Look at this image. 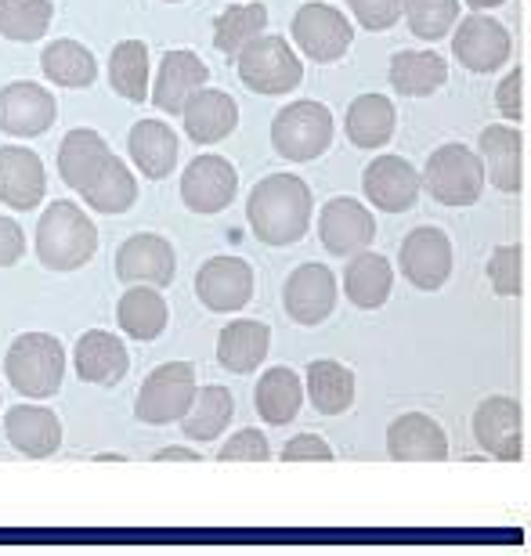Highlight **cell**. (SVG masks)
<instances>
[{"mask_svg":"<svg viewBox=\"0 0 531 556\" xmlns=\"http://www.w3.org/2000/svg\"><path fill=\"white\" fill-rule=\"evenodd\" d=\"M394 127H397V113L391 105V98L383 94H358L347 109V138L354 149H383L387 141L394 138Z\"/></svg>","mask_w":531,"mask_h":556,"instance_id":"1f68e13d","label":"cell"},{"mask_svg":"<svg viewBox=\"0 0 531 556\" xmlns=\"http://www.w3.org/2000/svg\"><path fill=\"white\" fill-rule=\"evenodd\" d=\"M8 383L26 397H54L65 376V348L48 332H22L4 358Z\"/></svg>","mask_w":531,"mask_h":556,"instance_id":"3957f363","label":"cell"},{"mask_svg":"<svg viewBox=\"0 0 531 556\" xmlns=\"http://www.w3.org/2000/svg\"><path fill=\"white\" fill-rule=\"evenodd\" d=\"M293 40L312 62H340L351 51L354 29L344 11L329 4H304L293 15Z\"/></svg>","mask_w":531,"mask_h":556,"instance_id":"30bf717a","label":"cell"},{"mask_svg":"<svg viewBox=\"0 0 531 556\" xmlns=\"http://www.w3.org/2000/svg\"><path fill=\"white\" fill-rule=\"evenodd\" d=\"M351 15L358 18V26H365L369 33H383L397 26L405 11V0H347Z\"/></svg>","mask_w":531,"mask_h":556,"instance_id":"ee69618b","label":"cell"},{"mask_svg":"<svg viewBox=\"0 0 531 556\" xmlns=\"http://www.w3.org/2000/svg\"><path fill=\"white\" fill-rule=\"evenodd\" d=\"M167 4H177V0H167Z\"/></svg>","mask_w":531,"mask_h":556,"instance_id":"f907efd6","label":"cell"},{"mask_svg":"<svg viewBox=\"0 0 531 556\" xmlns=\"http://www.w3.org/2000/svg\"><path fill=\"white\" fill-rule=\"evenodd\" d=\"M405 18L419 40H441L456 26L459 0H405Z\"/></svg>","mask_w":531,"mask_h":556,"instance_id":"60d3db41","label":"cell"},{"mask_svg":"<svg viewBox=\"0 0 531 556\" xmlns=\"http://www.w3.org/2000/svg\"><path fill=\"white\" fill-rule=\"evenodd\" d=\"M397 264H402V275L416 289L434 293L452 275V239L441 228H430V225L408 231L402 242V253H397Z\"/></svg>","mask_w":531,"mask_h":556,"instance_id":"4fadbf2b","label":"cell"},{"mask_svg":"<svg viewBox=\"0 0 531 556\" xmlns=\"http://www.w3.org/2000/svg\"><path fill=\"white\" fill-rule=\"evenodd\" d=\"M156 463H203V455L192 448H160Z\"/></svg>","mask_w":531,"mask_h":556,"instance_id":"c3c4849f","label":"cell"},{"mask_svg":"<svg viewBox=\"0 0 531 556\" xmlns=\"http://www.w3.org/2000/svg\"><path fill=\"white\" fill-rule=\"evenodd\" d=\"M312 188L296 174H268L261 185H253L246 199V220L253 236L268 247H293L312 228Z\"/></svg>","mask_w":531,"mask_h":556,"instance_id":"6da1fadb","label":"cell"},{"mask_svg":"<svg viewBox=\"0 0 531 556\" xmlns=\"http://www.w3.org/2000/svg\"><path fill=\"white\" fill-rule=\"evenodd\" d=\"M318 236H323V247L333 253V257H354V253L372 247L376 217L358 199H347V195L329 199L323 206V217H318Z\"/></svg>","mask_w":531,"mask_h":556,"instance_id":"2e32d148","label":"cell"},{"mask_svg":"<svg viewBox=\"0 0 531 556\" xmlns=\"http://www.w3.org/2000/svg\"><path fill=\"white\" fill-rule=\"evenodd\" d=\"M4 433L22 455L29 459H48L62 448V422L51 408L40 405H15L4 416Z\"/></svg>","mask_w":531,"mask_h":556,"instance_id":"d4e9b609","label":"cell"},{"mask_svg":"<svg viewBox=\"0 0 531 556\" xmlns=\"http://www.w3.org/2000/svg\"><path fill=\"white\" fill-rule=\"evenodd\" d=\"M98 228L69 199H59L37 220V257L48 271H76L94 257Z\"/></svg>","mask_w":531,"mask_h":556,"instance_id":"7a4b0ae2","label":"cell"},{"mask_svg":"<svg viewBox=\"0 0 531 556\" xmlns=\"http://www.w3.org/2000/svg\"><path fill=\"white\" fill-rule=\"evenodd\" d=\"M195 296L214 315L242 311L253 300V268L242 257H210L195 271Z\"/></svg>","mask_w":531,"mask_h":556,"instance_id":"7c38bea8","label":"cell"},{"mask_svg":"<svg viewBox=\"0 0 531 556\" xmlns=\"http://www.w3.org/2000/svg\"><path fill=\"white\" fill-rule=\"evenodd\" d=\"M473 441L481 444L492 459L521 463L524 459V408L506 394L484 397L473 413Z\"/></svg>","mask_w":531,"mask_h":556,"instance_id":"ba28073f","label":"cell"},{"mask_svg":"<svg viewBox=\"0 0 531 556\" xmlns=\"http://www.w3.org/2000/svg\"><path fill=\"white\" fill-rule=\"evenodd\" d=\"M73 362H76V376L94 387H116L130 369V354L124 348V340L105 329L84 332V337L76 340Z\"/></svg>","mask_w":531,"mask_h":556,"instance_id":"7402d4cb","label":"cell"},{"mask_svg":"<svg viewBox=\"0 0 531 556\" xmlns=\"http://www.w3.org/2000/svg\"><path fill=\"white\" fill-rule=\"evenodd\" d=\"M500 4H506V0H467L470 11H492V8H500Z\"/></svg>","mask_w":531,"mask_h":556,"instance_id":"681fc988","label":"cell"},{"mask_svg":"<svg viewBox=\"0 0 531 556\" xmlns=\"http://www.w3.org/2000/svg\"><path fill=\"white\" fill-rule=\"evenodd\" d=\"M271 144L282 160L307 163L333 144V113L323 102H293L271 119Z\"/></svg>","mask_w":531,"mask_h":556,"instance_id":"8992f818","label":"cell"},{"mask_svg":"<svg viewBox=\"0 0 531 556\" xmlns=\"http://www.w3.org/2000/svg\"><path fill=\"white\" fill-rule=\"evenodd\" d=\"M253 405H257V416L268 427H286V422L296 419L304 405V380L293 369H286V365H275V369H268L257 380Z\"/></svg>","mask_w":531,"mask_h":556,"instance_id":"f546056e","label":"cell"},{"mask_svg":"<svg viewBox=\"0 0 531 556\" xmlns=\"http://www.w3.org/2000/svg\"><path fill=\"white\" fill-rule=\"evenodd\" d=\"M239 62V80L257 94H290L304 80V65L296 59V51L286 43V37H261L250 40L246 48L236 54Z\"/></svg>","mask_w":531,"mask_h":556,"instance_id":"5b68a950","label":"cell"},{"mask_svg":"<svg viewBox=\"0 0 531 556\" xmlns=\"http://www.w3.org/2000/svg\"><path fill=\"white\" fill-rule=\"evenodd\" d=\"M109 144L105 138L98 135V130H69V135L62 138V149H59V174L62 181L76 188V192H84L87 185L94 181L98 174H102V166L109 163Z\"/></svg>","mask_w":531,"mask_h":556,"instance_id":"f1b7e54d","label":"cell"},{"mask_svg":"<svg viewBox=\"0 0 531 556\" xmlns=\"http://www.w3.org/2000/svg\"><path fill=\"white\" fill-rule=\"evenodd\" d=\"M489 282L500 296L524 293V247H495L489 257Z\"/></svg>","mask_w":531,"mask_h":556,"instance_id":"b9f144b4","label":"cell"},{"mask_svg":"<svg viewBox=\"0 0 531 556\" xmlns=\"http://www.w3.org/2000/svg\"><path fill=\"white\" fill-rule=\"evenodd\" d=\"M239 192V170L225 155H195L181 174V199L192 214H220Z\"/></svg>","mask_w":531,"mask_h":556,"instance_id":"8fae6325","label":"cell"},{"mask_svg":"<svg viewBox=\"0 0 531 556\" xmlns=\"http://www.w3.org/2000/svg\"><path fill=\"white\" fill-rule=\"evenodd\" d=\"M199 391L195 365L192 362H167L141 383L135 416L149 427H167V422H181V416L192 408Z\"/></svg>","mask_w":531,"mask_h":556,"instance_id":"52a82bcc","label":"cell"},{"mask_svg":"<svg viewBox=\"0 0 531 556\" xmlns=\"http://www.w3.org/2000/svg\"><path fill=\"white\" fill-rule=\"evenodd\" d=\"M84 203L91 210H98V214H109V217L127 214V210L138 203V181L119 155H109L102 174L84 188Z\"/></svg>","mask_w":531,"mask_h":556,"instance_id":"d590c367","label":"cell"},{"mask_svg":"<svg viewBox=\"0 0 531 556\" xmlns=\"http://www.w3.org/2000/svg\"><path fill=\"white\" fill-rule=\"evenodd\" d=\"M220 463H268L271 459V448H268V438L261 430H236L228 438V444H220L217 452Z\"/></svg>","mask_w":531,"mask_h":556,"instance_id":"7bdbcfd3","label":"cell"},{"mask_svg":"<svg viewBox=\"0 0 531 556\" xmlns=\"http://www.w3.org/2000/svg\"><path fill=\"white\" fill-rule=\"evenodd\" d=\"M419 185L438 199L441 206H473L484 192L481 155L467 144H441L419 174Z\"/></svg>","mask_w":531,"mask_h":556,"instance_id":"277c9868","label":"cell"},{"mask_svg":"<svg viewBox=\"0 0 531 556\" xmlns=\"http://www.w3.org/2000/svg\"><path fill=\"white\" fill-rule=\"evenodd\" d=\"M304 391L318 416H344L354 405V372L340 362L318 358L307 365Z\"/></svg>","mask_w":531,"mask_h":556,"instance_id":"836d02e7","label":"cell"},{"mask_svg":"<svg viewBox=\"0 0 531 556\" xmlns=\"http://www.w3.org/2000/svg\"><path fill=\"white\" fill-rule=\"evenodd\" d=\"M264 26H268V8L264 4H236V8L220 11L214 22V48L225 54V59H236L250 40L261 37Z\"/></svg>","mask_w":531,"mask_h":556,"instance_id":"f35d334b","label":"cell"},{"mask_svg":"<svg viewBox=\"0 0 531 556\" xmlns=\"http://www.w3.org/2000/svg\"><path fill=\"white\" fill-rule=\"evenodd\" d=\"M206 80H210V70L195 51H167L163 54V65H160V76H156V87H152L149 102L156 105L160 113L181 116L185 102L199 91V87H206Z\"/></svg>","mask_w":531,"mask_h":556,"instance_id":"44dd1931","label":"cell"},{"mask_svg":"<svg viewBox=\"0 0 531 556\" xmlns=\"http://www.w3.org/2000/svg\"><path fill=\"white\" fill-rule=\"evenodd\" d=\"M54 116H59L54 94L40 84L18 80L0 91V130L11 138H40L54 124Z\"/></svg>","mask_w":531,"mask_h":556,"instance_id":"ac0fdd59","label":"cell"},{"mask_svg":"<svg viewBox=\"0 0 531 556\" xmlns=\"http://www.w3.org/2000/svg\"><path fill=\"white\" fill-rule=\"evenodd\" d=\"M116 321L130 340L152 343L163 337L170 321V307L156 286H130L116 304Z\"/></svg>","mask_w":531,"mask_h":556,"instance_id":"4316f807","label":"cell"},{"mask_svg":"<svg viewBox=\"0 0 531 556\" xmlns=\"http://www.w3.org/2000/svg\"><path fill=\"white\" fill-rule=\"evenodd\" d=\"M387 455L394 463H445L448 433L438 419L423 413H405L387 427Z\"/></svg>","mask_w":531,"mask_h":556,"instance_id":"ffe728a7","label":"cell"},{"mask_svg":"<svg viewBox=\"0 0 531 556\" xmlns=\"http://www.w3.org/2000/svg\"><path fill=\"white\" fill-rule=\"evenodd\" d=\"M109 84L127 102H149V48L146 40H124L109 54Z\"/></svg>","mask_w":531,"mask_h":556,"instance_id":"8d00e7d4","label":"cell"},{"mask_svg":"<svg viewBox=\"0 0 531 556\" xmlns=\"http://www.w3.org/2000/svg\"><path fill=\"white\" fill-rule=\"evenodd\" d=\"M394 289V268L391 261L380 257V253H354L347 271H344V293L354 307L362 311H380L387 304V296H391Z\"/></svg>","mask_w":531,"mask_h":556,"instance_id":"4dcf8cb0","label":"cell"},{"mask_svg":"<svg viewBox=\"0 0 531 556\" xmlns=\"http://www.w3.org/2000/svg\"><path fill=\"white\" fill-rule=\"evenodd\" d=\"M181 119H185L188 138L195 144H217L239 127V105H236V98L225 91L199 87V91L185 102Z\"/></svg>","mask_w":531,"mask_h":556,"instance_id":"603a6c76","label":"cell"},{"mask_svg":"<svg viewBox=\"0 0 531 556\" xmlns=\"http://www.w3.org/2000/svg\"><path fill=\"white\" fill-rule=\"evenodd\" d=\"M419 170L402 155H376L362 174V192L365 199L383 210V214H402L413 210L419 199Z\"/></svg>","mask_w":531,"mask_h":556,"instance_id":"9a60e30c","label":"cell"},{"mask_svg":"<svg viewBox=\"0 0 531 556\" xmlns=\"http://www.w3.org/2000/svg\"><path fill=\"white\" fill-rule=\"evenodd\" d=\"M510 51H514L510 29H506L500 18L484 15V11H473V15L463 18L456 37H452V54H456L463 70H470V73L503 70Z\"/></svg>","mask_w":531,"mask_h":556,"instance_id":"9c48e42d","label":"cell"},{"mask_svg":"<svg viewBox=\"0 0 531 556\" xmlns=\"http://www.w3.org/2000/svg\"><path fill=\"white\" fill-rule=\"evenodd\" d=\"M48 174L37 152L8 144L0 149V203L11 210H33L43 199Z\"/></svg>","mask_w":531,"mask_h":556,"instance_id":"cb8c5ba5","label":"cell"},{"mask_svg":"<svg viewBox=\"0 0 531 556\" xmlns=\"http://www.w3.org/2000/svg\"><path fill=\"white\" fill-rule=\"evenodd\" d=\"M40 70L59 87H91L98 76L94 54L76 40H51L40 54Z\"/></svg>","mask_w":531,"mask_h":556,"instance_id":"74e56055","label":"cell"},{"mask_svg":"<svg viewBox=\"0 0 531 556\" xmlns=\"http://www.w3.org/2000/svg\"><path fill=\"white\" fill-rule=\"evenodd\" d=\"M282 463H333V448L318 433H296L293 441H286Z\"/></svg>","mask_w":531,"mask_h":556,"instance_id":"bcb514c9","label":"cell"},{"mask_svg":"<svg viewBox=\"0 0 531 556\" xmlns=\"http://www.w3.org/2000/svg\"><path fill=\"white\" fill-rule=\"evenodd\" d=\"M116 275L127 286H170L177 275V257L174 247L156 231H141L130 236L116 253Z\"/></svg>","mask_w":531,"mask_h":556,"instance_id":"e0dca14e","label":"cell"},{"mask_svg":"<svg viewBox=\"0 0 531 556\" xmlns=\"http://www.w3.org/2000/svg\"><path fill=\"white\" fill-rule=\"evenodd\" d=\"M127 152L149 181H163L177 166V135L160 119H141L130 127Z\"/></svg>","mask_w":531,"mask_h":556,"instance_id":"83f0119b","label":"cell"},{"mask_svg":"<svg viewBox=\"0 0 531 556\" xmlns=\"http://www.w3.org/2000/svg\"><path fill=\"white\" fill-rule=\"evenodd\" d=\"M448 80V62L438 51H397L391 59V87L402 98H427Z\"/></svg>","mask_w":531,"mask_h":556,"instance_id":"d6a6232c","label":"cell"},{"mask_svg":"<svg viewBox=\"0 0 531 556\" xmlns=\"http://www.w3.org/2000/svg\"><path fill=\"white\" fill-rule=\"evenodd\" d=\"M26 257V236L11 217H0V268H15Z\"/></svg>","mask_w":531,"mask_h":556,"instance_id":"7dc6e473","label":"cell"},{"mask_svg":"<svg viewBox=\"0 0 531 556\" xmlns=\"http://www.w3.org/2000/svg\"><path fill=\"white\" fill-rule=\"evenodd\" d=\"M481 166L484 181H492L500 192H524L528 177V144L524 135L514 127H489L481 135Z\"/></svg>","mask_w":531,"mask_h":556,"instance_id":"d6986e66","label":"cell"},{"mask_svg":"<svg viewBox=\"0 0 531 556\" xmlns=\"http://www.w3.org/2000/svg\"><path fill=\"white\" fill-rule=\"evenodd\" d=\"M51 15V0H0V37L15 43H33L48 33Z\"/></svg>","mask_w":531,"mask_h":556,"instance_id":"ab89813d","label":"cell"},{"mask_svg":"<svg viewBox=\"0 0 531 556\" xmlns=\"http://www.w3.org/2000/svg\"><path fill=\"white\" fill-rule=\"evenodd\" d=\"M282 304L296 326H323L337 307V275L326 264H301L286 278Z\"/></svg>","mask_w":531,"mask_h":556,"instance_id":"5bb4252c","label":"cell"},{"mask_svg":"<svg viewBox=\"0 0 531 556\" xmlns=\"http://www.w3.org/2000/svg\"><path fill=\"white\" fill-rule=\"evenodd\" d=\"M495 105H500V113L506 119H517V124H524L528 119V70L524 65H517V70L500 84V91H495Z\"/></svg>","mask_w":531,"mask_h":556,"instance_id":"f6af8a7d","label":"cell"},{"mask_svg":"<svg viewBox=\"0 0 531 556\" xmlns=\"http://www.w3.org/2000/svg\"><path fill=\"white\" fill-rule=\"evenodd\" d=\"M236 416V397L228 387H199L192 408L181 416V430L188 441H217Z\"/></svg>","mask_w":531,"mask_h":556,"instance_id":"e575fe53","label":"cell"},{"mask_svg":"<svg viewBox=\"0 0 531 556\" xmlns=\"http://www.w3.org/2000/svg\"><path fill=\"white\" fill-rule=\"evenodd\" d=\"M268 348H271V329L257 318H239L220 329L217 362L225 365L228 372L250 376V372H257V365L264 358H268Z\"/></svg>","mask_w":531,"mask_h":556,"instance_id":"484cf974","label":"cell"}]
</instances>
